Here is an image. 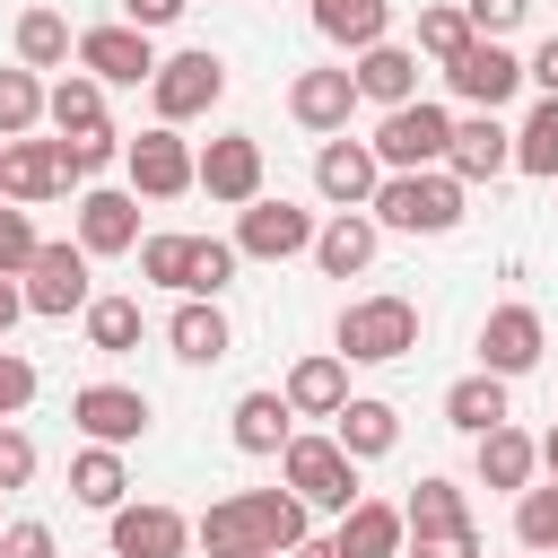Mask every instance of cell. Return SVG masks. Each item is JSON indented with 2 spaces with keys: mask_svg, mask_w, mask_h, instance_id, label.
<instances>
[{
  "mask_svg": "<svg viewBox=\"0 0 558 558\" xmlns=\"http://www.w3.org/2000/svg\"><path fill=\"white\" fill-rule=\"evenodd\" d=\"M375 227H401V235H453L462 227V183L445 166H418V174H384L375 201H366Z\"/></svg>",
  "mask_w": 558,
  "mask_h": 558,
  "instance_id": "6da1fadb",
  "label": "cell"
},
{
  "mask_svg": "<svg viewBox=\"0 0 558 558\" xmlns=\"http://www.w3.org/2000/svg\"><path fill=\"white\" fill-rule=\"evenodd\" d=\"M418 349V305L410 296H357L340 305V357L349 366H392Z\"/></svg>",
  "mask_w": 558,
  "mask_h": 558,
  "instance_id": "7a4b0ae2",
  "label": "cell"
},
{
  "mask_svg": "<svg viewBox=\"0 0 558 558\" xmlns=\"http://www.w3.org/2000/svg\"><path fill=\"white\" fill-rule=\"evenodd\" d=\"M279 480L305 497V514H349L357 506V462L340 453V436H288L279 445Z\"/></svg>",
  "mask_w": 558,
  "mask_h": 558,
  "instance_id": "3957f363",
  "label": "cell"
},
{
  "mask_svg": "<svg viewBox=\"0 0 558 558\" xmlns=\"http://www.w3.org/2000/svg\"><path fill=\"white\" fill-rule=\"evenodd\" d=\"M445 140H453V113L445 105H427V96H410V105H392L384 122H375V166L384 174H418V166H445Z\"/></svg>",
  "mask_w": 558,
  "mask_h": 558,
  "instance_id": "277c9868",
  "label": "cell"
},
{
  "mask_svg": "<svg viewBox=\"0 0 558 558\" xmlns=\"http://www.w3.org/2000/svg\"><path fill=\"white\" fill-rule=\"evenodd\" d=\"M227 96V61L218 52H166L157 70H148V105H157V122H192V113H209Z\"/></svg>",
  "mask_w": 558,
  "mask_h": 558,
  "instance_id": "5b68a950",
  "label": "cell"
},
{
  "mask_svg": "<svg viewBox=\"0 0 558 558\" xmlns=\"http://www.w3.org/2000/svg\"><path fill=\"white\" fill-rule=\"evenodd\" d=\"M227 244H235L244 262H288V253H314V209H296V201H270V192H253Z\"/></svg>",
  "mask_w": 558,
  "mask_h": 558,
  "instance_id": "8992f818",
  "label": "cell"
},
{
  "mask_svg": "<svg viewBox=\"0 0 558 558\" xmlns=\"http://www.w3.org/2000/svg\"><path fill=\"white\" fill-rule=\"evenodd\" d=\"M445 87H453V96H462L471 113H497V105H506V96L523 87V61H514V52L497 44V35H471V44H462V52L445 61Z\"/></svg>",
  "mask_w": 558,
  "mask_h": 558,
  "instance_id": "52a82bcc",
  "label": "cell"
},
{
  "mask_svg": "<svg viewBox=\"0 0 558 558\" xmlns=\"http://www.w3.org/2000/svg\"><path fill=\"white\" fill-rule=\"evenodd\" d=\"M122 166H131V192H140V201H174V192H192V140H183L174 122L122 140Z\"/></svg>",
  "mask_w": 558,
  "mask_h": 558,
  "instance_id": "ba28073f",
  "label": "cell"
},
{
  "mask_svg": "<svg viewBox=\"0 0 558 558\" xmlns=\"http://www.w3.org/2000/svg\"><path fill=\"white\" fill-rule=\"evenodd\" d=\"M17 288H26V314L70 323V314L87 305V253H78V244H35V262L17 270Z\"/></svg>",
  "mask_w": 558,
  "mask_h": 558,
  "instance_id": "9c48e42d",
  "label": "cell"
},
{
  "mask_svg": "<svg viewBox=\"0 0 558 558\" xmlns=\"http://www.w3.org/2000/svg\"><path fill=\"white\" fill-rule=\"evenodd\" d=\"M70 427L87 445H140L148 436V392H131V384H78L70 392Z\"/></svg>",
  "mask_w": 558,
  "mask_h": 558,
  "instance_id": "30bf717a",
  "label": "cell"
},
{
  "mask_svg": "<svg viewBox=\"0 0 558 558\" xmlns=\"http://www.w3.org/2000/svg\"><path fill=\"white\" fill-rule=\"evenodd\" d=\"M192 183H201L209 201L244 209V201L262 192V140H253V131H227V140H209V148L192 157Z\"/></svg>",
  "mask_w": 558,
  "mask_h": 558,
  "instance_id": "8fae6325",
  "label": "cell"
},
{
  "mask_svg": "<svg viewBox=\"0 0 558 558\" xmlns=\"http://www.w3.org/2000/svg\"><path fill=\"white\" fill-rule=\"evenodd\" d=\"M541 349H549V331H541V314L532 305H488V323H480V366L488 375H532L541 366Z\"/></svg>",
  "mask_w": 558,
  "mask_h": 558,
  "instance_id": "7c38bea8",
  "label": "cell"
},
{
  "mask_svg": "<svg viewBox=\"0 0 558 558\" xmlns=\"http://www.w3.org/2000/svg\"><path fill=\"white\" fill-rule=\"evenodd\" d=\"M52 192H70L61 140H0V201L35 209V201H52Z\"/></svg>",
  "mask_w": 558,
  "mask_h": 558,
  "instance_id": "4fadbf2b",
  "label": "cell"
},
{
  "mask_svg": "<svg viewBox=\"0 0 558 558\" xmlns=\"http://www.w3.org/2000/svg\"><path fill=\"white\" fill-rule=\"evenodd\" d=\"M78 70L105 78V87H140V78L157 70V44H148L140 26H87V35H78Z\"/></svg>",
  "mask_w": 558,
  "mask_h": 558,
  "instance_id": "5bb4252c",
  "label": "cell"
},
{
  "mask_svg": "<svg viewBox=\"0 0 558 558\" xmlns=\"http://www.w3.org/2000/svg\"><path fill=\"white\" fill-rule=\"evenodd\" d=\"M506 166H514V131H506L497 113H462L453 140H445V174H453V183H488V174H506Z\"/></svg>",
  "mask_w": 558,
  "mask_h": 558,
  "instance_id": "9a60e30c",
  "label": "cell"
},
{
  "mask_svg": "<svg viewBox=\"0 0 558 558\" xmlns=\"http://www.w3.org/2000/svg\"><path fill=\"white\" fill-rule=\"evenodd\" d=\"M78 253L87 262L96 253H140V192H113V183L78 192Z\"/></svg>",
  "mask_w": 558,
  "mask_h": 558,
  "instance_id": "2e32d148",
  "label": "cell"
},
{
  "mask_svg": "<svg viewBox=\"0 0 558 558\" xmlns=\"http://www.w3.org/2000/svg\"><path fill=\"white\" fill-rule=\"evenodd\" d=\"M375 183H384V166H375L366 140H323V157H314V192H323L331 209H366Z\"/></svg>",
  "mask_w": 558,
  "mask_h": 558,
  "instance_id": "e0dca14e",
  "label": "cell"
},
{
  "mask_svg": "<svg viewBox=\"0 0 558 558\" xmlns=\"http://www.w3.org/2000/svg\"><path fill=\"white\" fill-rule=\"evenodd\" d=\"M192 549V523L174 506H113V558H183Z\"/></svg>",
  "mask_w": 558,
  "mask_h": 558,
  "instance_id": "ac0fdd59",
  "label": "cell"
},
{
  "mask_svg": "<svg viewBox=\"0 0 558 558\" xmlns=\"http://www.w3.org/2000/svg\"><path fill=\"white\" fill-rule=\"evenodd\" d=\"M349 105H357V78L349 70H296L288 78V113L305 131H349Z\"/></svg>",
  "mask_w": 558,
  "mask_h": 558,
  "instance_id": "d6986e66",
  "label": "cell"
},
{
  "mask_svg": "<svg viewBox=\"0 0 558 558\" xmlns=\"http://www.w3.org/2000/svg\"><path fill=\"white\" fill-rule=\"evenodd\" d=\"M279 392H288V410H296V418H331V410L349 401V357H340V349H314V357H296V366H288V384H279Z\"/></svg>",
  "mask_w": 558,
  "mask_h": 558,
  "instance_id": "ffe728a7",
  "label": "cell"
},
{
  "mask_svg": "<svg viewBox=\"0 0 558 558\" xmlns=\"http://www.w3.org/2000/svg\"><path fill=\"white\" fill-rule=\"evenodd\" d=\"M331 418H340L331 436H340V453H349V462H375V453H392V445H401V410H392V401H375V392H349Z\"/></svg>",
  "mask_w": 558,
  "mask_h": 558,
  "instance_id": "44dd1931",
  "label": "cell"
},
{
  "mask_svg": "<svg viewBox=\"0 0 558 558\" xmlns=\"http://www.w3.org/2000/svg\"><path fill=\"white\" fill-rule=\"evenodd\" d=\"M349 78H357V96H366V105H384V113H392V105H410V96H418V52H401V44L384 35V44H366V52H357V70H349Z\"/></svg>",
  "mask_w": 558,
  "mask_h": 558,
  "instance_id": "7402d4cb",
  "label": "cell"
},
{
  "mask_svg": "<svg viewBox=\"0 0 558 558\" xmlns=\"http://www.w3.org/2000/svg\"><path fill=\"white\" fill-rule=\"evenodd\" d=\"M166 340H174V357H183V366H218V357L235 349V331H227L218 296H183V305H174V323H166Z\"/></svg>",
  "mask_w": 558,
  "mask_h": 558,
  "instance_id": "603a6c76",
  "label": "cell"
},
{
  "mask_svg": "<svg viewBox=\"0 0 558 558\" xmlns=\"http://www.w3.org/2000/svg\"><path fill=\"white\" fill-rule=\"evenodd\" d=\"M340 558H401V541H410V523H401V506H384V497H357L349 514H340Z\"/></svg>",
  "mask_w": 558,
  "mask_h": 558,
  "instance_id": "cb8c5ba5",
  "label": "cell"
},
{
  "mask_svg": "<svg viewBox=\"0 0 558 558\" xmlns=\"http://www.w3.org/2000/svg\"><path fill=\"white\" fill-rule=\"evenodd\" d=\"M375 235H384V227H375L366 209H340L331 227H314V262H323V279H357V270L375 262Z\"/></svg>",
  "mask_w": 558,
  "mask_h": 558,
  "instance_id": "d4e9b609",
  "label": "cell"
},
{
  "mask_svg": "<svg viewBox=\"0 0 558 558\" xmlns=\"http://www.w3.org/2000/svg\"><path fill=\"white\" fill-rule=\"evenodd\" d=\"M227 436H235V453H279V445L296 436L288 392H244V401L227 410Z\"/></svg>",
  "mask_w": 558,
  "mask_h": 558,
  "instance_id": "484cf974",
  "label": "cell"
},
{
  "mask_svg": "<svg viewBox=\"0 0 558 558\" xmlns=\"http://www.w3.org/2000/svg\"><path fill=\"white\" fill-rule=\"evenodd\" d=\"M244 532H253V549H296L305 541V497L296 488H244Z\"/></svg>",
  "mask_w": 558,
  "mask_h": 558,
  "instance_id": "4316f807",
  "label": "cell"
},
{
  "mask_svg": "<svg viewBox=\"0 0 558 558\" xmlns=\"http://www.w3.org/2000/svg\"><path fill=\"white\" fill-rule=\"evenodd\" d=\"M532 462H541V445H532L514 418H497V427L480 436V488H532Z\"/></svg>",
  "mask_w": 558,
  "mask_h": 558,
  "instance_id": "83f0119b",
  "label": "cell"
},
{
  "mask_svg": "<svg viewBox=\"0 0 558 558\" xmlns=\"http://www.w3.org/2000/svg\"><path fill=\"white\" fill-rule=\"evenodd\" d=\"M122 488H131V471H122V445H78V453H70V497H78V506L113 514V506H122Z\"/></svg>",
  "mask_w": 558,
  "mask_h": 558,
  "instance_id": "f1b7e54d",
  "label": "cell"
},
{
  "mask_svg": "<svg viewBox=\"0 0 558 558\" xmlns=\"http://www.w3.org/2000/svg\"><path fill=\"white\" fill-rule=\"evenodd\" d=\"M44 122H52L61 140H78V131H105V78L70 70L61 87H44Z\"/></svg>",
  "mask_w": 558,
  "mask_h": 558,
  "instance_id": "f546056e",
  "label": "cell"
},
{
  "mask_svg": "<svg viewBox=\"0 0 558 558\" xmlns=\"http://www.w3.org/2000/svg\"><path fill=\"white\" fill-rule=\"evenodd\" d=\"M78 314H87V349H96V357H131V349H140V331H148L140 296H87Z\"/></svg>",
  "mask_w": 558,
  "mask_h": 558,
  "instance_id": "4dcf8cb0",
  "label": "cell"
},
{
  "mask_svg": "<svg viewBox=\"0 0 558 558\" xmlns=\"http://www.w3.org/2000/svg\"><path fill=\"white\" fill-rule=\"evenodd\" d=\"M445 418H453L462 436H488L497 418H514V410H506V375H488V366H480V375L445 384Z\"/></svg>",
  "mask_w": 558,
  "mask_h": 558,
  "instance_id": "1f68e13d",
  "label": "cell"
},
{
  "mask_svg": "<svg viewBox=\"0 0 558 558\" xmlns=\"http://www.w3.org/2000/svg\"><path fill=\"white\" fill-rule=\"evenodd\" d=\"M314 26L331 44H349V52H366V44L392 35V0H314Z\"/></svg>",
  "mask_w": 558,
  "mask_h": 558,
  "instance_id": "d6a6232c",
  "label": "cell"
},
{
  "mask_svg": "<svg viewBox=\"0 0 558 558\" xmlns=\"http://www.w3.org/2000/svg\"><path fill=\"white\" fill-rule=\"evenodd\" d=\"M70 52H78V35H70L61 9H26V17H17V61H26V70H61Z\"/></svg>",
  "mask_w": 558,
  "mask_h": 558,
  "instance_id": "836d02e7",
  "label": "cell"
},
{
  "mask_svg": "<svg viewBox=\"0 0 558 558\" xmlns=\"http://www.w3.org/2000/svg\"><path fill=\"white\" fill-rule=\"evenodd\" d=\"M514 174H558V96H541L532 113H523V131H514Z\"/></svg>",
  "mask_w": 558,
  "mask_h": 558,
  "instance_id": "e575fe53",
  "label": "cell"
},
{
  "mask_svg": "<svg viewBox=\"0 0 558 558\" xmlns=\"http://www.w3.org/2000/svg\"><path fill=\"white\" fill-rule=\"evenodd\" d=\"M401 523H410V532H445V523H471V497H462L453 480H436V471H427V480L410 488V506H401Z\"/></svg>",
  "mask_w": 558,
  "mask_h": 558,
  "instance_id": "d590c367",
  "label": "cell"
},
{
  "mask_svg": "<svg viewBox=\"0 0 558 558\" xmlns=\"http://www.w3.org/2000/svg\"><path fill=\"white\" fill-rule=\"evenodd\" d=\"M44 122V78L17 61V70H0V140H26Z\"/></svg>",
  "mask_w": 558,
  "mask_h": 558,
  "instance_id": "8d00e7d4",
  "label": "cell"
},
{
  "mask_svg": "<svg viewBox=\"0 0 558 558\" xmlns=\"http://www.w3.org/2000/svg\"><path fill=\"white\" fill-rule=\"evenodd\" d=\"M235 262H244V253H235L227 235H192V262H183V296H218V288L235 279Z\"/></svg>",
  "mask_w": 558,
  "mask_h": 558,
  "instance_id": "74e56055",
  "label": "cell"
},
{
  "mask_svg": "<svg viewBox=\"0 0 558 558\" xmlns=\"http://www.w3.org/2000/svg\"><path fill=\"white\" fill-rule=\"evenodd\" d=\"M514 541L523 549H558V480L549 488H514Z\"/></svg>",
  "mask_w": 558,
  "mask_h": 558,
  "instance_id": "f35d334b",
  "label": "cell"
},
{
  "mask_svg": "<svg viewBox=\"0 0 558 558\" xmlns=\"http://www.w3.org/2000/svg\"><path fill=\"white\" fill-rule=\"evenodd\" d=\"M471 44V17H462V0H436V9H418V52L427 61H453Z\"/></svg>",
  "mask_w": 558,
  "mask_h": 558,
  "instance_id": "ab89813d",
  "label": "cell"
},
{
  "mask_svg": "<svg viewBox=\"0 0 558 558\" xmlns=\"http://www.w3.org/2000/svg\"><path fill=\"white\" fill-rule=\"evenodd\" d=\"M183 262H192V235H140V279L183 288Z\"/></svg>",
  "mask_w": 558,
  "mask_h": 558,
  "instance_id": "60d3db41",
  "label": "cell"
},
{
  "mask_svg": "<svg viewBox=\"0 0 558 558\" xmlns=\"http://www.w3.org/2000/svg\"><path fill=\"white\" fill-rule=\"evenodd\" d=\"M192 541H209V558L218 549H244L253 532H244V497H209V514L192 523Z\"/></svg>",
  "mask_w": 558,
  "mask_h": 558,
  "instance_id": "b9f144b4",
  "label": "cell"
},
{
  "mask_svg": "<svg viewBox=\"0 0 558 558\" xmlns=\"http://www.w3.org/2000/svg\"><path fill=\"white\" fill-rule=\"evenodd\" d=\"M113 157H122L113 122H105V131H78V140H61V166H70V183H78V174H105Z\"/></svg>",
  "mask_w": 558,
  "mask_h": 558,
  "instance_id": "7bdbcfd3",
  "label": "cell"
},
{
  "mask_svg": "<svg viewBox=\"0 0 558 558\" xmlns=\"http://www.w3.org/2000/svg\"><path fill=\"white\" fill-rule=\"evenodd\" d=\"M35 244H44V235H35V218H26L17 201H0V270H9V279L35 262Z\"/></svg>",
  "mask_w": 558,
  "mask_h": 558,
  "instance_id": "ee69618b",
  "label": "cell"
},
{
  "mask_svg": "<svg viewBox=\"0 0 558 558\" xmlns=\"http://www.w3.org/2000/svg\"><path fill=\"white\" fill-rule=\"evenodd\" d=\"M401 558H480V532L471 523H445V532H410Z\"/></svg>",
  "mask_w": 558,
  "mask_h": 558,
  "instance_id": "f6af8a7d",
  "label": "cell"
},
{
  "mask_svg": "<svg viewBox=\"0 0 558 558\" xmlns=\"http://www.w3.org/2000/svg\"><path fill=\"white\" fill-rule=\"evenodd\" d=\"M462 17H471V35H514L532 17V0H462Z\"/></svg>",
  "mask_w": 558,
  "mask_h": 558,
  "instance_id": "bcb514c9",
  "label": "cell"
},
{
  "mask_svg": "<svg viewBox=\"0 0 558 558\" xmlns=\"http://www.w3.org/2000/svg\"><path fill=\"white\" fill-rule=\"evenodd\" d=\"M26 480H35V436L0 418V488H26Z\"/></svg>",
  "mask_w": 558,
  "mask_h": 558,
  "instance_id": "7dc6e473",
  "label": "cell"
},
{
  "mask_svg": "<svg viewBox=\"0 0 558 558\" xmlns=\"http://www.w3.org/2000/svg\"><path fill=\"white\" fill-rule=\"evenodd\" d=\"M0 558H61V541H52V523H0Z\"/></svg>",
  "mask_w": 558,
  "mask_h": 558,
  "instance_id": "c3c4849f",
  "label": "cell"
},
{
  "mask_svg": "<svg viewBox=\"0 0 558 558\" xmlns=\"http://www.w3.org/2000/svg\"><path fill=\"white\" fill-rule=\"evenodd\" d=\"M26 401H35V366H26L17 349H0V418H17Z\"/></svg>",
  "mask_w": 558,
  "mask_h": 558,
  "instance_id": "681fc988",
  "label": "cell"
},
{
  "mask_svg": "<svg viewBox=\"0 0 558 558\" xmlns=\"http://www.w3.org/2000/svg\"><path fill=\"white\" fill-rule=\"evenodd\" d=\"M192 0H122V26H140V35H157V26H174Z\"/></svg>",
  "mask_w": 558,
  "mask_h": 558,
  "instance_id": "f907efd6",
  "label": "cell"
},
{
  "mask_svg": "<svg viewBox=\"0 0 558 558\" xmlns=\"http://www.w3.org/2000/svg\"><path fill=\"white\" fill-rule=\"evenodd\" d=\"M523 78H532V87H541V96H558V35H549V44H541V52H532V61H523Z\"/></svg>",
  "mask_w": 558,
  "mask_h": 558,
  "instance_id": "816d5d0a",
  "label": "cell"
},
{
  "mask_svg": "<svg viewBox=\"0 0 558 558\" xmlns=\"http://www.w3.org/2000/svg\"><path fill=\"white\" fill-rule=\"evenodd\" d=\"M17 314H26V288L0 270V340H9V323H17Z\"/></svg>",
  "mask_w": 558,
  "mask_h": 558,
  "instance_id": "f5cc1de1",
  "label": "cell"
},
{
  "mask_svg": "<svg viewBox=\"0 0 558 558\" xmlns=\"http://www.w3.org/2000/svg\"><path fill=\"white\" fill-rule=\"evenodd\" d=\"M296 558H340V541H296Z\"/></svg>",
  "mask_w": 558,
  "mask_h": 558,
  "instance_id": "db71d44e",
  "label": "cell"
},
{
  "mask_svg": "<svg viewBox=\"0 0 558 558\" xmlns=\"http://www.w3.org/2000/svg\"><path fill=\"white\" fill-rule=\"evenodd\" d=\"M541 462H549V480H558V427H549V436H541Z\"/></svg>",
  "mask_w": 558,
  "mask_h": 558,
  "instance_id": "11a10c76",
  "label": "cell"
},
{
  "mask_svg": "<svg viewBox=\"0 0 558 558\" xmlns=\"http://www.w3.org/2000/svg\"><path fill=\"white\" fill-rule=\"evenodd\" d=\"M218 558H279V549H253V541H244V549H218Z\"/></svg>",
  "mask_w": 558,
  "mask_h": 558,
  "instance_id": "9f6ffc18",
  "label": "cell"
},
{
  "mask_svg": "<svg viewBox=\"0 0 558 558\" xmlns=\"http://www.w3.org/2000/svg\"><path fill=\"white\" fill-rule=\"evenodd\" d=\"M105 558H113V549H105Z\"/></svg>",
  "mask_w": 558,
  "mask_h": 558,
  "instance_id": "6f0895ef",
  "label": "cell"
}]
</instances>
